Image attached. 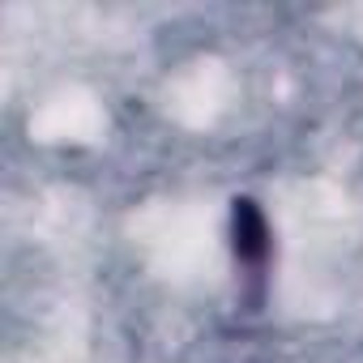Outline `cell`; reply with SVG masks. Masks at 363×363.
<instances>
[{"instance_id": "obj_1", "label": "cell", "mask_w": 363, "mask_h": 363, "mask_svg": "<svg viewBox=\"0 0 363 363\" xmlns=\"http://www.w3.org/2000/svg\"><path fill=\"white\" fill-rule=\"evenodd\" d=\"M231 240H235V257L240 265L248 269H261L265 257H269V227H265V214L257 201L240 197L235 210H231Z\"/></svg>"}]
</instances>
